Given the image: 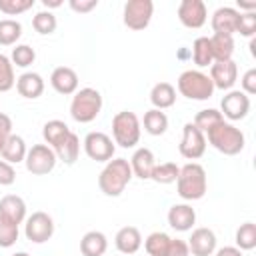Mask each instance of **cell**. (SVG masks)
Returning a JSON list of instances; mask_svg holds the SVG:
<instances>
[{"instance_id":"cell-21","label":"cell","mask_w":256,"mask_h":256,"mask_svg":"<svg viewBox=\"0 0 256 256\" xmlns=\"http://www.w3.org/2000/svg\"><path fill=\"white\" fill-rule=\"evenodd\" d=\"M44 78L38 74V72H24L16 78V90L22 98H28V100H36L42 96L44 92Z\"/></svg>"},{"instance_id":"cell-34","label":"cell","mask_w":256,"mask_h":256,"mask_svg":"<svg viewBox=\"0 0 256 256\" xmlns=\"http://www.w3.org/2000/svg\"><path fill=\"white\" fill-rule=\"evenodd\" d=\"M178 172H180V166H176L174 162H162L154 166L150 180H154L156 184H172L178 180Z\"/></svg>"},{"instance_id":"cell-41","label":"cell","mask_w":256,"mask_h":256,"mask_svg":"<svg viewBox=\"0 0 256 256\" xmlns=\"http://www.w3.org/2000/svg\"><path fill=\"white\" fill-rule=\"evenodd\" d=\"M236 32L240 36H244V38H254V32H256V12H240Z\"/></svg>"},{"instance_id":"cell-9","label":"cell","mask_w":256,"mask_h":256,"mask_svg":"<svg viewBox=\"0 0 256 256\" xmlns=\"http://www.w3.org/2000/svg\"><path fill=\"white\" fill-rule=\"evenodd\" d=\"M24 236L32 244H44L54 236V220L50 214L38 210L26 216L24 220Z\"/></svg>"},{"instance_id":"cell-50","label":"cell","mask_w":256,"mask_h":256,"mask_svg":"<svg viewBox=\"0 0 256 256\" xmlns=\"http://www.w3.org/2000/svg\"><path fill=\"white\" fill-rule=\"evenodd\" d=\"M250 54L256 56V40L254 38H250Z\"/></svg>"},{"instance_id":"cell-32","label":"cell","mask_w":256,"mask_h":256,"mask_svg":"<svg viewBox=\"0 0 256 256\" xmlns=\"http://www.w3.org/2000/svg\"><path fill=\"white\" fill-rule=\"evenodd\" d=\"M234 242L236 248L244 250H254L256 248V224L254 222H244L238 226L236 234H234Z\"/></svg>"},{"instance_id":"cell-40","label":"cell","mask_w":256,"mask_h":256,"mask_svg":"<svg viewBox=\"0 0 256 256\" xmlns=\"http://www.w3.org/2000/svg\"><path fill=\"white\" fill-rule=\"evenodd\" d=\"M36 0H0V12L6 16H18L34 8Z\"/></svg>"},{"instance_id":"cell-49","label":"cell","mask_w":256,"mask_h":256,"mask_svg":"<svg viewBox=\"0 0 256 256\" xmlns=\"http://www.w3.org/2000/svg\"><path fill=\"white\" fill-rule=\"evenodd\" d=\"M42 4H44L46 10H50V8H60V6H62V0H42Z\"/></svg>"},{"instance_id":"cell-25","label":"cell","mask_w":256,"mask_h":256,"mask_svg":"<svg viewBox=\"0 0 256 256\" xmlns=\"http://www.w3.org/2000/svg\"><path fill=\"white\" fill-rule=\"evenodd\" d=\"M150 102L156 110L172 108L176 102V88L170 82H158L150 90Z\"/></svg>"},{"instance_id":"cell-17","label":"cell","mask_w":256,"mask_h":256,"mask_svg":"<svg viewBox=\"0 0 256 256\" xmlns=\"http://www.w3.org/2000/svg\"><path fill=\"white\" fill-rule=\"evenodd\" d=\"M166 218H168L170 228H174L176 232H188L196 224V210L186 202L172 204Z\"/></svg>"},{"instance_id":"cell-44","label":"cell","mask_w":256,"mask_h":256,"mask_svg":"<svg viewBox=\"0 0 256 256\" xmlns=\"http://www.w3.org/2000/svg\"><path fill=\"white\" fill-rule=\"evenodd\" d=\"M166 256H190L188 242H186V240H182V238H172V240H170V246H168Z\"/></svg>"},{"instance_id":"cell-4","label":"cell","mask_w":256,"mask_h":256,"mask_svg":"<svg viewBox=\"0 0 256 256\" xmlns=\"http://www.w3.org/2000/svg\"><path fill=\"white\" fill-rule=\"evenodd\" d=\"M102 94L96 88H80L72 94V102H70V116L78 122V124H88L92 120L98 118V114L102 112Z\"/></svg>"},{"instance_id":"cell-19","label":"cell","mask_w":256,"mask_h":256,"mask_svg":"<svg viewBox=\"0 0 256 256\" xmlns=\"http://www.w3.org/2000/svg\"><path fill=\"white\" fill-rule=\"evenodd\" d=\"M128 162L132 168V176H136L140 180H150V174L156 166V158H154V152L150 148H146V146L136 148Z\"/></svg>"},{"instance_id":"cell-30","label":"cell","mask_w":256,"mask_h":256,"mask_svg":"<svg viewBox=\"0 0 256 256\" xmlns=\"http://www.w3.org/2000/svg\"><path fill=\"white\" fill-rule=\"evenodd\" d=\"M140 124L144 126V130L150 136H162L168 130V116L162 110L150 108L148 112H144V118H142Z\"/></svg>"},{"instance_id":"cell-48","label":"cell","mask_w":256,"mask_h":256,"mask_svg":"<svg viewBox=\"0 0 256 256\" xmlns=\"http://www.w3.org/2000/svg\"><path fill=\"white\" fill-rule=\"evenodd\" d=\"M236 6H238V8H236L238 12H240V10H246V12H256V0H254V2H242V0H238V2H236Z\"/></svg>"},{"instance_id":"cell-38","label":"cell","mask_w":256,"mask_h":256,"mask_svg":"<svg viewBox=\"0 0 256 256\" xmlns=\"http://www.w3.org/2000/svg\"><path fill=\"white\" fill-rule=\"evenodd\" d=\"M10 60H12V64L18 66V68H28V66L34 64V60H36V52H34V48L28 46V44H16V46L12 48Z\"/></svg>"},{"instance_id":"cell-18","label":"cell","mask_w":256,"mask_h":256,"mask_svg":"<svg viewBox=\"0 0 256 256\" xmlns=\"http://www.w3.org/2000/svg\"><path fill=\"white\" fill-rule=\"evenodd\" d=\"M50 86L62 94V96H72L78 90V74L70 66H58L50 74Z\"/></svg>"},{"instance_id":"cell-36","label":"cell","mask_w":256,"mask_h":256,"mask_svg":"<svg viewBox=\"0 0 256 256\" xmlns=\"http://www.w3.org/2000/svg\"><path fill=\"white\" fill-rule=\"evenodd\" d=\"M56 26H58V20L50 10H40L32 18V28L42 36H48V34L56 32Z\"/></svg>"},{"instance_id":"cell-13","label":"cell","mask_w":256,"mask_h":256,"mask_svg":"<svg viewBox=\"0 0 256 256\" xmlns=\"http://www.w3.org/2000/svg\"><path fill=\"white\" fill-rule=\"evenodd\" d=\"M176 14H178L180 24L186 28H192V30L202 28L208 20V10L202 0H182L178 4Z\"/></svg>"},{"instance_id":"cell-11","label":"cell","mask_w":256,"mask_h":256,"mask_svg":"<svg viewBox=\"0 0 256 256\" xmlns=\"http://www.w3.org/2000/svg\"><path fill=\"white\" fill-rule=\"evenodd\" d=\"M250 112V96L242 90H228L220 100V114L224 120L238 122L244 120Z\"/></svg>"},{"instance_id":"cell-20","label":"cell","mask_w":256,"mask_h":256,"mask_svg":"<svg viewBox=\"0 0 256 256\" xmlns=\"http://www.w3.org/2000/svg\"><path fill=\"white\" fill-rule=\"evenodd\" d=\"M0 216L14 224H24L26 220V202L18 194H6L0 198Z\"/></svg>"},{"instance_id":"cell-29","label":"cell","mask_w":256,"mask_h":256,"mask_svg":"<svg viewBox=\"0 0 256 256\" xmlns=\"http://www.w3.org/2000/svg\"><path fill=\"white\" fill-rule=\"evenodd\" d=\"M72 130L68 128L66 122L62 120H48L44 126H42V138H44V144H48L52 150L70 134Z\"/></svg>"},{"instance_id":"cell-51","label":"cell","mask_w":256,"mask_h":256,"mask_svg":"<svg viewBox=\"0 0 256 256\" xmlns=\"http://www.w3.org/2000/svg\"><path fill=\"white\" fill-rule=\"evenodd\" d=\"M12 256H30V254H28V252H24V250H20V252H14Z\"/></svg>"},{"instance_id":"cell-22","label":"cell","mask_w":256,"mask_h":256,"mask_svg":"<svg viewBox=\"0 0 256 256\" xmlns=\"http://www.w3.org/2000/svg\"><path fill=\"white\" fill-rule=\"evenodd\" d=\"M114 246L122 254H136L142 246V234L136 226H124L114 236Z\"/></svg>"},{"instance_id":"cell-28","label":"cell","mask_w":256,"mask_h":256,"mask_svg":"<svg viewBox=\"0 0 256 256\" xmlns=\"http://www.w3.org/2000/svg\"><path fill=\"white\" fill-rule=\"evenodd\" d=\"M210 48H212L214 62L232 60V54H234V36H228V34H212L210 36Z\"/></svg>"},{"instance_id":"cell-24","label":"cell","mask_w":256,"mask_h":256,"mask_svg":"<svg viewBox=\"0 0 256 256\" xmlns=\"http://www.w3.org/2000/svg\"><path fill=\"white\" fill-rule=\"evenodd\" d=\"M26 154H28V146H26L24 138L18 136V134H10L6 144H4V148H2V152H0V158L14 166V164L24 162Z\"/></svg>"},{"instance_id":"cell-27","label":"cell","mask_w":256,"mask_h":256,"mask_svg":"<svg viewBox=\"0 0 256 256\" xmlns=\"http://www.w3.org/2000/svg\"><path fill=\"white\" fill-rule=\"evenodd\" d=\"M190 58H192V62L198 66V70L212 66L214 56H212V48H210V38H208V36H198V38L192 42Z\"/></svg>"},{"instance_id":"cell-6","label":"cell","mask_w":256,"mask_h":256,"mask_svg":"<svg viewBox=\"0 0 256 256\" xmlns=\"http://www.w3.org/2000/svg\"><path fill=\"white\" fill-rule=\"evenodd\" d=\"M142 124L140 118L130 110H120L112 118V140L120 148H134L140 142Z\"/></svg>"},{"instance_id":"cell-10","label":"cell","mask_w":256,"mask_h":256,"mask_svg":"<svg viewBox=\"0 0 256 256\" xmlns=\"http://www.w3.org/2000/svg\"><path fill=\"white\" fill-rule=\"evenodd\" d=\"M82 146H84L86 156L94 162H108L114 158V152H116V144L112 136L104 132H88Z\"/></svg>"},{"instance_id":"cell-46","label":"cell","mask_w":256,"mask_h":256,"mask_svg":"<svg viewBox=\"0 0 256 256\" xmlns=\"http://www.w3.org/2000/svg\"><path fill=\"white\" fill-rule=\"evenodd\" d=\"M10 134H12V120H10L8 114L0 112V152H2V148H4V144H6Z\"/></svg>"},{"instance_id":"cell-1","label":"cell","mask_w":256,"mask_h":256,"mask_svg":"<svg viewBox=\"0 0 256 256\" xmlns=\"http://www.w3.org/2000/svg\"><path fill=\"white\" fill-rule=\"evenodd\" d=\"M132 178L134 176H132L130 162L126 158H112L106 162V166L98 174V188L102 194L116 198L126 190Z\"/></svg>"},{"instance_id":"cell-47","label":"cell","mask_w":256,"mask_h":256,"mask_svg":"<svg viewBox=\"0 0 256 256\" xmlns=\"http://www.w3.org/2000/svg\"><path fill=\"white\" fill-rule=\"evenodd\" d=\"M214 256H244V252L236 246H222L214 252Z\"/></svg>"},{"instance_id":"cell-5","label":"cell","mask_w":256,"mask_h":256,"mask_svg":"<svg viewBox=\"0 0 256 256\" xmlns=\"http://www.w3.org/2000/svg\"><path fill=\"white\" fill-rule=\"evenodd\" d=\"M176 88H178L180 96H184L188 100H198V102L212 98V94L216 90L210 76L198 68L184 70L176 80Z\"/></svg>"},{"instance_id":"cell-33","label":"cell","mask_w":256,"mask_h":256,"mask_svg":"<svg viewBox=\"0 0 256 256\" xmlns=\"http://www.w3.org/2000/svg\"><path fill=\"white\" fill-rule=\"evenodd\" d=\"M22 36V24L12 18L0 20V46H14Z\"/></svg>"},{"instance_id":"cell-7","label":"cell","mask_w":256,"mask_h":256,"mask_svg":"<svg viewBox=\"0 0 256 256\" xmlns=\"http://www.w3.org/2000/svg\"><path fill=\"white\" fill-rule=\"evenodd\" d=\"M154 14V2L152 0H128L122 10V22L126 28L138 32L144 30Z\"/></svg>"},{"instance_id":"cell-8","label":"cell","mask_w":256,"mask_h":256,"mask_svg":"<svg viewBox=\"0 0 256 256\" xmlns=\"http://www.w3.org/2000/svg\"><path fill=\"white\" fill-rule=\"evenodd\" d=\"M58 158H56V152L48 146V144H32V148H28V154H26V170L34 176H46L54 170Z\"/></svg>"},{"instance_id":"cell-43","label":"cell","mask_w":256,"mask_h":256,"mask_svg":"<svg viewBox=\"0 0 256 256\" xmlns=\"http://www.w3.org/2000/svg\"><path fill=\"white\" fill-rule=\"evenodd\" d=\"M16 182V170L6 160H0V186H10Z\"/></svg>"},{"instance_id":"cell-12","label":"cell","mask_w":256,"mask_h":256,"mask_svg":"<svg viewBox=\"0 0 256 256\" xmlns=\"http://www.w3.org/2000/svg\"><path fill=\"white\" fill-rule=\"evenodd\" d=\"M180 154L186 160H198L204 156L206 152V136L204 132H200L192 122H186L182 128V140L178 144Z\"/></svg>"},{"instance_id":"cell-15","label":"cell","mask_w":256,"mask_h":256,"mask_svg":"<svg viewBox=\"0 0 256 256\" xmlns=\"http://www.w3.org/2000/svg\"><path fill=\"white\" fill-rule=\"evenodd\" d=\"M216 234L214 230L200 226L194 228L190 238H188V250L192 256H212L216 252Z\"/></svg>"},{"instance_id":"cell-37","label":"cell","mask_w":256,"mask_h":256,"mask_svg":"<svg viewBox=\"0 0 256 256\" xmlns=\"http://www.w3.org/2000/svg\"><path fill=\"white\" fill-rule=\"evenodd\" d=\"M16 86V74H14V64L10 56L0 54V92H8Z\"/></svg>"},{"instance_id":"cell-35","label":"cell","mask_w":256,"mask_h":256,"mask_svg":"<svg viewBox=\"0 0 256 256\" xmlns=\"http://www.w3.org/2000/svg\"><path fill=\"white\" fill-rule=\"evenodd\" d=\"M224 118H222V114H220V110H216V108H204V110H200V112H196V116H194V126L200 130V132H208L210 128H214L216 124H220Z\"/></svg>"},{"instance_id":"cell-39","label":"cell","mask_w":256,"mask_h":256,"mask_svg":"<svg viewBox=\"0 0 256 256\" xmlns=\"http://www.w3.org/2000/svg\"><path fill=\"white\" fill-rule=\"evenodd\" d=\"M20 236V226L0 216V248H10Z\"/></svg>"},{"instance_id":"cell-14","label":"cell","mask_w":256,"mask_h":256,"mask_svg":"<svg viewBox=\"0 0 256 256\" xmlns=\"http://www.w3.org/2000/svg\"><path fill=\"white\" fill-rule=\"evenodd\" d=\"M210 80L214 84V88L218 90H232V86L238 80V66L234 60H224V62H212L210 66Z\"/></svg>"},{"instance_id":"cell-45","label":"cell","mask_w":256,"mask_h":256,"mask_svg":"<svg viewBox=\"0 0 256 256\" xmlns=\"http://www.w3.org/2000/svg\"><path fill=\"white\" fill-rule=\"evenodd\" d=\"M68 6L76 12V14H88L98 6V0H70Z\"/></svg>"},{"instance_id":"cell-31","label":"cell","mask_w":256,"mask_h":256,"mask_svg":"<svg viewBox=\"0 0 256 256\" xmlns=\"http://www.w3.org/2000/svg\"><path fill=\"white\" fill-rule=\"evenodd\" d=\"M170 236L166 232H152L144 240V250L148 256H166L170 246Z\"/></svg>"},{"instance_id":"cell-23","label":"cell","mask_w":256,"mask_h":256,"mask_svg":"<svg viewBox=\"0 0 256 256\" xmlns=\"http://www.w3.org/2000/svg\"><path fill=\"white\" fill-rule=\"evenodd\" d=\"M106 250H108V238L100 230H90L80 240L82 256H104Z\"/></svg>"},{"instance_id":"cell-42","label":"cell","mask_w":256,"mask_h":256,"mask_svg":"<svg viewBox=\"0 0 256 256\" xmlns=\"http://www.w3.org/2000/svg\"><path fill=\"white\" fill-rule=\"evenodd\" d=\"M240 90L246 96L256 94V68H248L240 78Z\"/></svg>"},{"instance_id":"cell-2","label":"cell","mask_w":256,"mask_h":256,"mask_svg":"<svg viewBox=\"0 0 256 256\" xmlns=\"http://www.w3.org/2000/svg\"><path fill=\"white\" fill-rule=\"evenodd\" d=\"M204 136H206V144H210L212 148H216L224 156H236L246 146L244 132L238 126H234L232 122H226V120H222L220 124L210 128Z\"/></svg>"},{"instance_id":"cell-3","label":"cell","mask_w":256,"mask_h":256,"mask_svg":"<svg viewBox=\"0 0 256 256\" xmlns=\"http://www.w3.org/2000/svg\"><path fill=\"white\" fill-rule=\"evenodd\" d=\"M208 190V176L202 164L198 162H188L184 166H180L178 172V180H176V192L182 200L186 202H194L204 198Z\"/></svg>"},{"instance_id":"cell-16","label":"cell","mask_w":256,"mask_h":256,"mask_svg":"<svg viewBox=\"0 0 256 256\" xmlns=\"http://www.w3.org/2000/svg\"><path fill=\"white\" fill-rule=\"evenodd\" d=\"M238 18L240 12L232 6H220L218 10H214L212 18H210V26L214 30V34H228L234 36L236 28H238Z\"/></svg>"},{"instance_id":"cell-26","label":"cell","mask_w":256,"mask_h":256,"mask_svg":"<svg viewBox=\"0 0 256 256\" xmlns=\"http://www.w3.org/2000/svg\"><path fill=\"white\" fill-rule=\"evenodd\" d=\"M54 152H56V158H58L60 162H64L66 166H72V164L78 160V156H80V138H78V134H76V132H70V134L54 148Z\"/></svg>"}]
</instances>
